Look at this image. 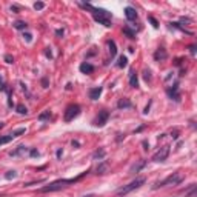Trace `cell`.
Instances as JSON below:
<instances>
[{
  "instance_id": "32",
  "label": "cell",
  "mask_w": 197,
  "mask_h": 197,
  "mask_svg": "<svg viewBox=\"0 0 197 197\" xmlns=\"http://www.w3.org/2000/svg\"><path fill=\"white\" fill-rule=\"evenodd\" d=\"M5 60H6V63H12V62H14V59H12V57L8 54V56H5Z\"/></svg>"
},
{
  "instance_id": "17",
  "label": "cell",
  "mask_w": 197,
  "mask_h": 197,
  "mask_svg": "<svg viewBox=\"0 0 197 197\" xmlns=\"http://www.w3.org/2000/svg\"><path fill=\"white\" fill-rule=\"evenodd\" d=\"M103 157H105V149H102V148H100V149H97L96 153L92 154L94 160H103Z\"/></svg>"
},
{
  "instance_id": "42",
  "label": "cell",
  "mask_w": 197,
  "mask_h": 197,
  "mask_svg": "<svg viewBox=\"0 0 197 197\" xmlns=\"http://www.w3.org/2000/svg\"><path fill=\"white\" fill-rule=\"evenodd\" d=\"M2 126H3V123H2V122H0V128H2Z\"/></svg>"
},
{
  "instance_id": "38",
  "label": "cell",
  "mask_w": 197,
  "mask_h": 197,
  "mask_svg": "<svg viewBox=\"0 0 197 197\" xmlns=\"http://www.w3.org/2000/svg\"><path fill=\"white\" fill-rule=\"evenodd\" d=\"M182 22H183V23H190L191 20H190V19H185V17H183V19H182Z\"/></svg>"
},
{
  "instance_id": "41",
  "label": "cell",
  "mask_w": 197,
  "mask_h": 197,
  "mask_svg": "<svg viewBox=\"0 0 197 197\" xmlns=\"http://www.w3.org/2000/svg\"><path fill=\"white\" fill-rule=\"evenodd\" d=\"M85 197H94V194H88V196H85Z\"/></svg>"
},
{
  "instance_id": "22",
  "label": "cell",
  "mask_w": 197,
  "mask_h": 197,
  "mask_svg": "<svg viewBox=\"0 0 197 197\" xmlns=\"http://www.w3.org/2000/svg\"><path fill=\"white\" fill-rule=\"evenodd\" d=\"M123 33L126 34L129 39H134V37H136V33H134V31H131V29L128 28V26H125V28H123Z\"/></svg>"
},
{
  "instance_id": "25",
  "label": "cell",
  "mask_w": 197,
  "mask_h": 197,
  "mask_svg": "<svg viewBox=\"0 0 197 197\" xmlns=\"http://www.w3.org/2000/svg\"><path fill=\"white\" fill-rule=\"evenodd\" d=\"M20 134H25V128H19V129H16V131H12V132H11V136L16 139V137H19Z\"/></svg>"
},
{
  "instance_id": "27",
  "label": "cell",
  "mask_w": 197,
  "mask_h": 197,
  "mask_svg": "<svg viewBox=\"0 0 197 197\" xmlns=\"http://www.w3.org/2000/svg\"><path fill=\"white\" fill-rule=\"evenodd\" d=\"M49 117H51V113H49V111H45V113H42L39 115V120H46Z\"/></svg>"
},
{
  "instance_id": "10",
  "label": "cell",
  "mask_w": 197,
  "mask_h": 197,
  "mask_svg": "<svg viewBox=\"0 0 197 197\" xmlns=\"http://www.w3.org/2000/svg\"><path fill=\"white\" fill-rule=\"evenodd\" d=\"M100 94H102V88L100 86L89 89V99H91V100H97V99L100 97Z\"/></svg>"
},
{
  "instance_id": "4",
  "label": "cell",
  "mask_w": 197,
  "mask_h": 197,
  "mask_svg": "<svg viewBox=\"0 0 197 197\" xmlns=\"http://www.w3.org/2000/svg\"><path fill=\"white\" fill-rule=\"evenodd\" d=\"M182 180H183V176H182V174L174 173V174H171V176H168L163 182L156 183V185H154V190H157V188H160V186H168V185L176 186V185H179V183H180Z\"/></svg>"
},
{
  "instance_id": "2",
  "label": "cell",
  "mask_w": 197,
  "mask_h": 197,
  "mask_svg": "<svg viewBox=\"0 0 197 197\" xmlns=\"http://www.w3.org/2000/svg\"><path fill=\"white\" fill-rule=\"evenodd\" d=\"M83 176H85V174H82V176H79V177H75V179H68V180H57V182H52V183H49V185H46V186L40 188L39 192H52V191H59V190H62V188L68 186V183H74V182L80 180V179H82Z\"/></svg>"
},
{
  "instance_id": "29",
  "label": "cell",
  "mask_w": 197,
  "mask_h": 197,
  "mask_svg": "<svg viewBox=\"0 0 197 197\" xmlns=\"http://www.w3.org/2000/svg\"><path fill=\"white\" fill-rule=\"evenodd\" d=\"M23 37H25V40H26L28 43H29V42H33V35H31L29 33H25V34H23Z\"/></svg>"
},
{
  "instance_id": "33",
  "label": "cell",
  "mask_w": 197,
  "mask_h": 197,
  "mask_svg": "<svg viewBox=\"0 0 197 197\" xmlns=\"http://www.w3.org/2000/svg\"><path fill=\"white\" fill-rule=\"evenodd\" d=\"M29 154L33 156V157H35V156H39V151H37V149H31V151H29Z\"/></svg>"
},
{
  "instance_id": "40",
  "label": "cell",
  "mask_w": 197,
  "mask_h": 197,
  "mask_svg": "<svg viewBox=\"0 0 197 197\" xmlns=\"http://www.w3.org/2000/svg\"><path fill=\"white\" fill-rule=\"evenodd\" d=\"M177 134H179V132L176 131V132H174V134H173V136H171V137H173V139H177V137H179V136H177Z\"/></svg>"
},
{
  "instance_id": "23",
  "label": "cell",
  "mask_w": 197,
  "mask_h": 197,
  "mask_svg": "<svg viewBox=\"0 0 197 197\" xmlns=\"http://www.w3.org/2000/svg\"><path fill=\"white\" fill-rule=\"evenodd\" d=\"M17 113L19 114H28V108L25 105H17Z\"/></svg>"
},
{
  "instance_id": "12",
  "label": "cell",
  "mask_w": 197,
  "mask_h": 197,
  "mask_svg": "<svg viewBox=\"0 0 197 197\" xmlns=\"http://www.w3.org/2000/svg\"><path fill=\"white\" fill-rule=\"evenodd\" d=\"M129 85H131L132 88H137L139 86V79H137L136 71H131V73H129Z\"/></svg>"
},
{
  "instance_id": "8",
  "label": "cell",
  "mask_w": 197,
  "mask_h": 197,
  "mask_svg": "<svg viewBox=\"0 0 197 197\" xmlns=\"http://www.w3.org/2000/svg\"><path fill=\"white\" fill-rule=\"evenodd\" d=\"M125 16H126V19L129 22H134L137 19V11L134 10L132 6H126V8H125Z\"/></svg>"
},
{
  "instance_id": "16",
  "label": "cell",
  "mask_w": 197,
  "mask_h": 197,
  "mask_svg": "<svg viewBox=\"0 0 197 197\" xmlns=\"http://www.w3.org/2000/svg\"><path fill=\"white\" fill-rule=\"evenodd\" d=\"M108 46H109V54H111V57H114L115 54H117V46H115V42H114V40H109V42H108Z\"/></svg>"
},
{
  "instance_id": "9",
  "label": "cell",
  "mask_w": 197,
  "mask_h": 197,
  "mask_svg": "<svg viewBox=\"0 0 197 197\" xmlns=\"http://www.w3.org/2000/svg\"><path fill=\"white\" fill-rule=\"evenodd\" d=\"M145 165H146V160H143V159H142V160H139L137 163H134L132 166L129 168V173H131V174H134V173H139L142 168H145Z\"/></svg>"
},
{
  "instance_id": "28",
  "label": "cell",
  "mask_w": 197,
  "mask_h": 197,
  "mask_svg": "<svg viewBox=\"0 0 197 197\" xmlns=\"http://www.w3.org/2000/svg\"><path fill=\"white\" fill-rule=\"evenodd\" d=\"M43 6H45V5H43L42 2H35V3H34V10H35V11H40V10H43Z\"/></svg>"
},
{
  "instance_id": "5",
  "label": "cell",
  "mask_w": 197,
  "mask_h": 197,
  "mask_svg": "<svg viewBox=\"0 0 197 197\" xmlns=\"http://www.w3.org/2000/svg\"><path fill=\"white\" fill-rule=\"evenodd\" d=\"M79 114H80V106L79 105H69L68 108H66V111H65L63 120H65V122H71V120H74Z\"/></svg>"
},
{
  "instance_id": "37",
  "label": "cell",
  "mask_w": 197,
  "mask_h": 197,
  "mask_svg": "<svg viewBox=\"0 0 197 197\" xmlns=\"http://www.w3.org/2000/svg\"><path fill=\"white\" fill-rule=\"evenodd\" d=\"M0 89H2V91H5V89H6V88H5V83L2 82V79H0Z\"/></svg>"
},
{
  "instance_id": "26",
  "label": "cell",
  "mask_w": 197,
  "mask_h": 197,
  "mask_svg": "<svg viewBox=\"0 0 197 197\" xmlns=\"http://www.w3.org/2000/svg\"><path fill=\"white\" fill-rule=\"evenodd\" d=\"M17 177V173L16 171H8L5 174V179H8V180H11V179H16Z\"/></svg>"
},
{
  "instance_id": "13",
  "label": "cell",
  "mask_w": 197,
  "mask_h": 197,
  "mask_svg": "<svg viewBox=\"0 0 197 197\" xmlns=\"http://www.w3.org/2000/svg\"><path fill=\"white\" fill-rule=\"evenodd\" d=\"M80 71L83 74H91V73H94V66L91 63H82L80 65Z\"/></svg>"
},
{
  "instance_id": "3",
  "label": "cell",
  "mask_w": 197,
  "mask_h": 197,
  "mask_svg": "<svg viewBox=\"0 0 197 197\" xmlns=\"http://www.w3.org/2000/svg\"><path fill=\"white\" fill-rule=\"evenodd\" d=\"M143 183H145V177H137L136 180H132L131 183H128V185L122 186L120 190H117V194L119 196H126L128 192H131L134 190H137V188H140Z\"/></svg>"
},
{
  "instance_id": "20",
  "label": "cell",
  "mask_w": 197,
  "mask_h": 197,
  "mask_svg": "<svg viewBox=\"0 0 197 197\" xmlns=\"http://www.w3.org/2000/svg\"><path fill=\"white\" fill-rule=\"evenodd\" d=\"M26 26H28V25H26L25 22H22V20H17V22H14V28H16V29H25Z\"/></svg>"
},
{
  "instance_id": "7",
  "label": "cell",
  "mask_w": 197,
  "mask_h": 197,
  "mask_svg": "<svg viewBox=\"0 0 197 197\" xmlns=\"http://www.w3.org/2000/svg\"><path fill=\"white\" fill-rule=\"evenodd\" d=\"M108 119H109V113L103 109V111H100V113H99L97 119L94 120V125H96V126H103V125L108 122Z\"/></svg>"
},
{
  "instance_id": "18",
  "label": "cell",
  "mask_w": 197,
  "mask_h": 197,
  "mask_svg": "<svg viewBox=\"0 0 197 197\" xmlns=\"http://www.w3.org/2000/svg\"><path fill=\"white\" fill-rule=\"evenodd\" d=\"M117 106L120 109H123V108H131V102L128 100V99H122V100L117 103Z\"/></svg>"
},
{
  "instance_id": "19",
  "label": "cell",
  "mask_w": 197,
  "mask_h": 197,
  "mask_svg": "<svg viewBox=\"0 0 197 197\" xmlns=\"http://www.w3.org/2000/svg\"><path fill=\"white\" fill-rule=\"evenodd\" d=\"M126 65H128V59L125 56H120L119 57V62H117V66H119V68H125Z\"/></svg>"
},
{
  "instance_id": "24",
  "label": "cell",
  "mask_w": 197,
  "mask_h": 197,
  "mask_svg": "<svg viewBox=\"0 0 197 197\" xmlns=\"http://www.w3.org/2000/svg\"><path fill=\"white\" fill-rule=\"evenodd\" d=\"M196 192H197V186H196V185H192V186H191V190L186 192V197H196Z\"/></svg>"
},
{
  "instance_id": "36",
  "label": "cell",
  "mask_w": 197,
  "mask_h": 197,
  "mask_svg": "<svg viewBox=\"0 0 197 197\" xmlns=\"http://www.w3.org/2000/svg\"><path fill=\"white\" fill-rule=\"evenodd\" d=\"M56 34L59 35V37H62V35H63V29H57V31H56Z\"/></svg>"
},
{
  "instance_id": "15",
  "label": "cell",
  "mask_w": 197,
  "mask_h": 197,
  "mask_svg": "<svg viewBox=\"0 0 197 197\" xmlns=\"http://www.w3.org/2000/svg\"><path fill=\"white\" fill-rule=\"evenodd\" d=\"M106 171H108V162H106V160H103V162H102V163L97 166V174L103 176V174H105Z\"/></svg>"
},
{
  "instance_id": "6",
  "label": "cell",
  "mask_w": 197,
  "mask_h": 197,
  "mask_svg": "<svg viewBox=\"0 0 197 197\" xmlns=\"http://www.w3.org/2000/svg\"><path fill=\"white\" fill-rule=\"evenodd\" d=\"M168 156H169V146L165 145L153 156V160H154V162H165V160L168 159Z\"/></svg>"
},
{
  "instance_id": "1",
  "label": "cell",
  "mask_w": 197,
  "mask_h": 197,
  "mask_svg": "<svg viewBox=\"0 0 197 197\" xmlns=\"http://www.w3.org/2000/svg\"><path fill=\"white\" fill-rule=\"evenodd\" d=\"M86 10L91 11V14L94 17V20L99 22V23H102L103 26L106 28H109L111 26V12H108L106 10H102V8H94L92 5H89V3H85L83 5Z\"/></svg>"
},
{
  "instance_id": "30",
  "label": "cell",
  "mask_w": 197,
  "mask_h": 197,
  "mask_svg": "<svg viewBox=\"0 0 197 197\" xmlns=\"http://www.w3.org/2000/svg\"><path fill=\"white\" fill-rule=\"evenodd\" d=\"M145 80L148 82V80H151V71L149 69H145Z\"/></svg>"
},
{
  "instance_id": "21",
  "label": "cell",
  "mask_w": 197,
  "mask_h": 197,
  "mask_svg": "<svg viewBox=\"0 0 197 197\" xmlns=\"http://www.w3.org/2000/svg\"><path fill=\"white\" fill-rule=\"evenodd\" d=\"M12 139H14V137H12L11 134H8V136H3V137H0V145H5V143L11 142Z\"/></svg>"
},
{
  "instance_id": "31",
  "label": "cell",
  "mask_w": 197,
  "mask_h": 197,
  "mask_svg": "<svg viewBox=\"0 0 197 197\" xmlns=\"http://www.w3.org/2000/svg\"><path fill=\"white\" fill-rule=\"evenodd\" d=\"M149 22H151V23H153V26H154V28H157V26H159V23H157V20H156L154 17H149Z\"/></svg>"
},
{
  "instance_id": "14",
  "label": "cell",
  "mask_w": 197,
  "mask_h": 197,
  "mask_svg": "<svg viewBox=\"0 0 197 197\" xmlns=\"http://www.w3.org/2000/svg\"><path fill=\"white\" fill-rule=\"evenodd\" d=\"M154 59L157 60V62L165 60V59H166V51H165V49H157V51H156V54H154Z\"/></svg>"
},
{
  "instance_id": "39",
  "label": "cell",
  "mask_w": 197,
  "mask_h": 197,
  "mask_svg": "<svg viewBox=\"0 0 197 197\" xmlns=\"http://www.w3.org/2000/svg\"><path fill=\"white\" fill-rule=\"evenodd\" d=\"M46 57H49V59H51V57H52V54H51V51H49V49L46 51Z\"/></svg>"
},
{
  "instance_id": "11",
  "label": "cell",
  "mask_w": 197,
  "mask_h": 197,
  "mask_svg": "<svg viewBox=\"0 0 197 197\" xmlns=\"http://www.w3.org/2000/svg\"><path fill=\"white\" fill-rule=\"evenodd\" d=\"M177 91H179V85H177V83L173 86V89H168V96H169V97H173L176 102L180 100V96H179V92H177Z\"/></svg>"
},
{
  "instance_id": "34",
  "label": "cell",
  "mask_w": 197,
  "mask_h": 197,
  "mask_svg": "<svg viewBox=\"0 0 197 197\" xmlns=\"http://www.w3.org/2000/svg\"><path fill=\"white\" fill-rule=\"evenodd\" d=\"M42 85H43V88H48V79L46 77L42 79Z\"/></svg>"
},
{
  "instance_id": "35",
  "label": "cell",
  "mask_w": 197,
  "mask_h": 197,
  "mask_svg": "<svg viewBox=\"0 0 197 197\" xmlns=\"http://www.w3.org/2000/svg\"><path fill=\"white\" fill-rule=\"evenodd\" d=\"M190 51H191V54H192V56L196 54V46H194V45H191V46H190Z\"/></svg>"
}]
</instances>
